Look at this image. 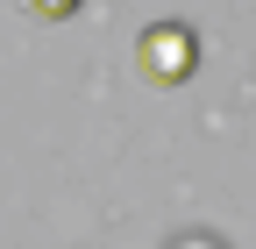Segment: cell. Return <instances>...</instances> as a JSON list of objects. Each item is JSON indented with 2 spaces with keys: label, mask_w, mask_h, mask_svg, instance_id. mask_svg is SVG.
Returning a JSON list of instances; mask_svg holds the SVG:
<instances>
[{
  "label": "cell",
  "mask_w": 256,
  "mask_h": 249,
  "mask_svg": "<svg viewBox=\"0 0 256 249\" xmlns=\"http://www.w3.org/2000/svg\"><path fill=\"white\" fill-rule=\"evenodd\" d=\"M142 57H150L156 78H185V72H192V36L164 22V28H150V36H142Z\"/></svg>",
  "instance_id": "6da1fadb"
},
{
  "label": "cell",
  "mask_w": 256,
  "mask_h": 249,
  "mask_svg": "<svg viewBox=\"0 0 256 249\" xmlns=\"http://www.w3.org/2000/svg\"><path fill=\"white\" fill-rule=\"evenodd\" d=\"M78 0H36V14H72Z\"/></svg>",
  "instance_id": "7a4b0ae2"
}]
</instances>
